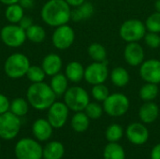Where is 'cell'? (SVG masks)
<instances>
[{"label":"cell","mask_w":160,"mask_h":159,"mask_svg":"<svg viewBox=\"0 0 160 159\" xmlns=\"http://www.w3.org/2000/svg\"><path fill=\"white\" fill-rule=\"evenodd\" d=\"M155 8L156 11L160 12V0H155Z\"/></svg>","instance_id":"cell-43"},{"label":"cell","mask_w":160,"mask_h":159,"mask_svg":"<svg viewBox=\"0 0 160 159\" xmlns=\"http://www.w3.org/2000/svg\"><path fill=\"white\" fill-rule=\"evenodd\" d=\"M22 122L20 117L11 112L0 114V138L5 141H11L16 138L21 130Z\"/></svg>","instance_id":"cell-9"},{"label":"cell","mask_w":160,"mask_h":159,"mask_svg":"<svg viewBox=\"0 0 160 159\" xmlns=\"http://www.w3.org/2000/svg\"><path fill=\"white\" fill-rule=\"evenodd\" d=\"M95 13V7L92 3L85 1L82 5L71 9V20L81 22L90 19Z\"/></svg>","instance_id":"cell-20"},{"label":"cell","mask_w":160,"mask_h":159,"mask_svg":"<svg viewBox=\"0 0 160 159\" xmlns=\"http://www.w3.org/2000/svg\"><path fill=\"white\" fill-rule=\"evenodd\" d=\"M146 32L145 23L139 19H128L119 28V36L127 43L139 42L144 37Z\"/></svg>","instance_id":"cell-5"},{"label":"cell","mask_w":160,"mask_h":159,"mask_svg":"<svg viewBox=\"0 0 160 159\" xmlns=\"http://www.w3.org/2000/svg\"><path fill=\"white\" fill-rule=\"evenodd\" d=\"M90 118L84 112H77L71 118V127L74 131L82 133L88 129Z\"/></svg>","instance_id":"cell-24"},{"label":"cell","mask_w":160,"mask_h":159,"mask_svg":"<svg viewBox=\"0 0 160 159\" xmlns=\"http://www.w3.org/2000/svg\"><path fill=\"white\" fill-rule=\"evenodd\" d=\"M10 101L7 96L0 94V114H3L9 111Z\"/></svg>","instance_id":"cell-37"},{"label":"cell","mask_w":160,"mask_h":159,"mask_svg":"<svg viewBox=\"0 0 160 159\" xmlns=\"http://www.w3.org/2000/svg\"><path fill=\"white\" fill-rule=\"evenodd\" d=\"M26 38L33 43H41L46 38V31L39 24H32L28 29L25 30Z\"/></svg>","instance_id":"cell-28"},{"label":"cell","mask_w":160,"mask_h":159,"mask_svg":"<svg viewBox=\"0 0 160 159\" xmlns=\"http://www.w3.org/2000/svg\"><path fill=\"white\" fill-rule=\"evenodd\" d=\"M104 159H125L124 148L117 142H110L106 145L103 153Z\"/></svg>","instance_id":"cell-30"},{"label":"cell","mask_w":160,"mask_h":159,"mask_svg":"<svg viewBox=\"0 0 160 159\" xmlns=\"http://www.w3.org/2000/svg\"><path fill=\"white\" fill-rule=\"evenodd\" d=\"M110 79L112 84L116 87H125L129 83L130 75L123 67H114L110 73Z\"/></svg>","instance_id":"cell-21"},{"label":"cell","mask_w":160,"mask_h":159,"mask_svg":"<svg viewBox=\"0 0 160 159\" xmlns=\"http://www.w3.org/2000/svg\"><path fill=\"white\" fill-rule=\"evenodd\" d=\"M63 97L64 102L68 109L75 112H83L90 102V97L87 91L78 85L68 87Z\"/></svg>","instance_id":"cell-4"},{"label":"cell","mask_w":160,"mask_h":159,"mask_svg":"<svg viewBox=\"0 0 160 159\" xmlns=\"http://www.w3.org/2000/svg\"><path fill=\"white\" fill-rule=\"evenodd\" d=\"M158 93H159L158 84L146 82L141 87L139 95L142 100H143L144 102H148V101H154L158 97Z\"/></svg>","instance_id":"cell-26"},{"label":"cell","mask_w":160,"mask_h":159,"mask_svg":"<svg viewBox=\"0 0 160 159\" xmlns=\"http://www.w3.org/2000/svg\"><path fill=\"white\" fill-rule=\"evenodd\" d=\"M41 67L43 68L47 76L52 77L61 71L63 67V60L61 56L57 53H48L44 56L42 60Z\"/></svg>","instance_id":"cell-16"},{"label":"cell","mask_w":160,"mask_h":159,"mask_svg":"<svg viewBox=\"0 0 160 159\" xmlns=\"http://www.w3.org/2000/svg\"><path fill=\"white\" fill-rule=\"evenodd\" d=\"M128 97L122 93H113L103 101L104 112L112 117H120L126 114L129 109Z\"/></svg>","instance_id":"cell-6"},{"label":"cell","mask_w":160,"mask_h":159,"mask_svg":"<svg viewBox=\"0 0 160 159\" xmlns=\"http://www.w3.org/2000/svg\"><path fill=\"white\" fill-rule=\"evenodd\" d=\"M67 3L70 6V7H76L80 5H82V3H84L86 0H66Z\"/></svg>","instance_id":"cell-41"},{"label":"cell","mask_w":160,"mask_h":159,"mask_svg":"<svg viewBox=\"0 0 160 159\" xmlns=\"http://www.w3.org/2000/svg\"><path fill=\"white\" fill-rule=\"evenodd\" d=\"M17 159H41L43 157V147L30 138L20 140L14 148Z\"/></svg>","instance_id":"cell-7"},{"label":"cell","mask_w":160,"mask_h":159,"mask_svg":"<svg viewBox=\"0 0 160 159\" xmlns=\"http://www.w3.org/2000/svg\"><path fill=\"white\" fill-rule=\"evenodd\" d=\"M46 73L44 72L41 66H30V67L27 70V73L25 77L32 82H44V79L46 77Z\"/></svg>","instance_id":"cell-32"},{"label":"cell","mask_w":160,"mask_h":159,"mask_svg":"<svg viewBox=\"0 0 160 159\" xmlns=\"http://www.w3.org/2000/svg\"><path fill=\"white\" fill-rule=\"evenodd\" d=\"M65 154V147L59 142H51L43 148L44 159H61Z\"/></svg>","instance_id":"cell-23"},{"label":"cell","mask_w":160,"mask_h":159,"mask_svg":"<svg viewBox=\"0 0 160 159\" xmlns=\"http://www.w3.org/2000/svg\"><path fill=\"white\" fill-rule=\"evenodd\" d=\"M87 52L88 55L94 62H103L107 60V50L102 44L98 42L91 43Z\"/></svg>","instance_id":"cell-29"},{"label":"cell","mask_w":160,"mask_h":159,"mask_svg":"<svg viewBox=\"0 0 160 159\" xmlns=\"http://www.w3.org/2000/svg\"><path fill=\"white\" fill-rule=\"evenodd\" d=\"M30 66L29 58L25 54L15 52L6 59L4 63V71L8 78L17 80L25 77Z\"/></svg>","instance_id":"cell-3"},{"label":"cell","mask_w":160,"mask_h":159,"mask_svg":"<svg viewBox=\"0 0 160 159\" xmlns=\"http://www.w3.org/2000/svg\"><path fill=\"white\" fill-rule=\"evenodd\" d=\"M108 66L109 62L107 60L103 62H93L85 67L84 80L91 85L104 83L110 76Z\"/></svg>","instance_id":"cell-10"},{"label":"cell","mask_w":160,"mask_h":159,"mask_svg":"<svg viewBox=\"0 0 160 159\" xmlns=\"http://www.w3.org/2000/svg\"><path fill=\"white\" fill-rule=\"evenodd\" d=\"M124 135V130L123 127L118 125V124H112L111 126L108 127L106 132H105V137L108 142H119Z\"/></svg>","instance_id":"cell-31"},{"label":"cell","mask_w":160,"mask_h":159,"mask_svg":"<svg viewBox=\"0 0 160 159\" xmlns=\"http://www.w3.org/2000/svg\"><path fill=\"white\" fill-rule=\"evenodd\" d=\"M140 76L145 82L160 83V60L156 58L144 60L140 66Z\"/></svg>","instance_id":"cell-13"},{"label":"cell","mask_w":160,"mask_h":159,"mask_svg":"<svg viewBox=\"0 0 160 159\" xmlns=\"http://www.w3.org/2000/svg\"><path fill=\"white\" fill-rule=\"evenodd\" d=\"M34 22H33V20H32V18H30L29 16H23L22 18V20L19 22V25L22 28V29H24V30H26V29H28L32 24H33Z\"/></svg>","instance_id":"cell-38"},{"label":"cell","mask_w":160,"mask_h":159,"mask_svg":"<svg viewBox=\"0 0 160 159\" xmlns=\"http://www.w3.org/2000/svg\"><path fill=\"white\" fill-rule=\"evenodd\" d=\"M103 106L98 104V102H89V104L86 106L84 112L86 115L93 120H97L100 118L103 114Z\"/></svg>","instance_id":"cell-35"},{"label":"cell","mask_w":160,"mask_h":159,"mask_svg":"<svg viewBox=\"0 0 160 159\" xmlns=\"http://www.w3.org/2000/svg\"><path fill=\"white\" fill-rule=\"evenodd\" d=\"M144 41L146 45L151 49H158L160 47V35L158 33L146 32L144 36Z\"/></svg>","instance_id":"cell-36"},{"label":"cell","mask_w":160,"mask_h":159,"mask_svg":"<svg viewBox=\"0 0 160 159\" xmlns=\"http://www.w3.org/2000/svg\"><path fill=\"white\" fill-rule=\"evenodd\" d=\"M0 148H1V144H0Z\"/></svg>","instance_id":"cell-44"},{"label":"cell","mask_w":160,"mask_h":159,"mask_svg":"<svg viewBox=\"0 0 160 159\" xmlns=\"http://www.w3.org/2000/svg\"><path fill=\"white\" fill-rule=\"evenodd\" d=\"M68 113L69 109L65 102L55 101L48 109L47 120L53 128H61L66 125Z\"/></svg>","instance_id":"cell-12"},{"label":"cell","mask_w":160,"mask_h":159,"mask_svg":"<svg viewBox=\"0 0 160 159\" xmlns=\"http://www.w3.org/2000/svg\"><path fill=\"white\" fill-rule=\"evenodd\" d=\"M74 40H75L74 29L68 23L55 27L52 36V45L57 50L60 51H65L70 48L74 43Z\"/></svg>","instance_id":"cell-11"},{"label":"cell","mask_w":160,"mask_h":159,"mask_svg":"<svg viewBox=\"0 0 160 159\" xmlns=\"http://www.w3.org/2000/svg\"><path fill=\"white\" fill-rule=\"evenodd\" d=\"M124 57L129 66H141L145 60L144 50L139 42H128L124 50Z\"/></svg>","instance_id":"cell-14"},{"label":"cell","mask_w":160,"mask_h":159,"mask_svg":"<svg viewBox=\"0 0 160 159\" xmlns=\"http://www.w3.org/2000/svg\"><path fill=\"white\" fill-rule=\"evenodd\" d=\"M29 103L27 99L22 97H16L12 101H10L9 112L15 114L18 117H22L27 114L29 111Z\"/></svg>","instance_id":"cell-27"},{"label":"cell","mask_w":160,"mask_h":159,"mask_svg":"<svg viewBox=\"0 0 160 159\" xmlns=\"http://www.w3.org/2000/svg\"><path fill=\"white\" fill-rule=\"evenodd\" d=\"M20 0H0V2L6 6H8V5H11V4H16V3H19Z\"/></svg>","instance_id":"cell-42"},{"label":"cell","mask_w":160,"mask_h":159,"mask_svg":"<svg viewBox=\"0 0 160 159\" xmlns=\"http://www.w3.org/2000/svg\"><path fill=\"white\" fill-rule=\"evenodd\" d=\"M53 127L47 119H37L32 126V132L34 137L39 142L48 141L52 135Z\"/></svg>","instance_id":"cell-17"},{"label":"cell","mask_w":160,"mask_h":159,"mask_svg":"<svg viewBox=\"0 0 160 159\" xmlns=\"http://www.w3.org/2000/svg\"><path fill=\"white\" fill-rule=\"evenodd\" d=\"M151 159H160V143L153 148L151 152Z\"/></svg>","instance_id":"cell-40"},{"label":"cell","mask_w":160,"mask_h":159,"mask_svg":"<svg viewBox=\"0 0 160 159\" xmlns=\"http://www.w3.org/2000/svg\"><path fill=\"white\" fill-rule=\"evenodd\" d=\"M68 80L67 76L63 73H57L52 77L50 82V86L56 95V97H62L68 89Z\"/></svg>","instance_id":"cell-22"},{"label":"cell","mask_w":160,"mask_h":159,"mask_svg":"<svg viewBox=\"0 0 160 159\" xmlns=\"http://www.w3.org/2000/svg\"><path fill=\"white\" fill-rule=\"evenodd\" d=\"M128 140L135 145H142L149 139V131L142 123H132L126 130Z\"/></svg>","instance_id":"cell-15"},{"label":"cell","mask_w":160,"mask_h":159,"mask_svg":"<svg viewBox=\"0 0 160 159\" xmlns=\"http://www.w3.org/2000/svg\"><path fill=\"white\" fill-rule=\"evenodd\" d=\"M19 4L22 7L23 9H31L33 8L35 5V1L34 0H20Z\"/></svg>","instance_id":"cell-39"},{"label":"cell","mask_w":160,"mask_h":159,"mask_svg":"<svg viewBox=\"0 0 160 159\" xmlns=\"http://www.w3.org/2000/svg\"><path fill=\"white\" fill-rule=\"evenodd\" d=\"M0 38L2 42L9 48H19L27 39L25 30L18 23L5 25L0 31Z\"/></svg>","instance_id":"cell-8"},{"label":"cell","mask_w":160,"mask_h":159,"mask_svg":"<svg viewBox=\"0 0 160 159\" xmlns=\"http://www.w3.org/2000/svg\"><path fill=\"white\" fill-rule=\"evenodd\" d=\"M56 97L50 84L44 82L31 83L26 91L29 105L38 111L48 110L55 102Z\"/></svg>","instance_id":"cell-2"},{"label":"cell","mask_w":160,"mask_h":159,"mask_svg":"<svg viewBox=\"0 0 160 159\" xmlns=\"http://www.w3.org/2000/svg\"><path fill=\"white\" fill-rule=\"evenodd\" d=\"M145 27L148 32L160 34V12H154L150 14L145 21Z\"/></svg>","instance_id":"cell-34"},{"label":"cell","mask_w":160,"mask_h":159,"mask_svg":"<svg viewBox=\"0 0 160 159\" xmlns=\"http://www.w3.org/2000/svg\"><path fill=\"white\" fill-rule=\"evenodd\" d=\"M159 115V107L154 101L144 102L139 111V116L142 123L151 124L155 122Z\"/></svg>","instance_id":"cell-18"},{"label":"cell","mask_w":160,"mask_h":159,"mask_svg":"<svg viewBox=\"0 0 160 159\" xmlns=\"http://www.w3.org/2000/svg\"><path fill=\"white\" fill-rule=\"evenodd\" d=\"M40 17L47 25L58 27L71 20V7L66 0H48L41 7Z\"/></svg>","instance_id":"cell-1"},{"label":"cell","mask_w":160,"mask_h":159,"mask_svg":"<svg viewBox=\"0 0 160 159\" xmlns=\"http://www.w3.org/2000/svg\"><path fill=\"white\" fill-rule=\"evenodd\" d=\"M23 16L24 9L19 3L7 6L5 10V17L9 23H19Z\"/></svg>","instance_id":"cell-25"},{"label":"cell","mask_w":160,"mask_h":159,"mask_svg":"<svg viewBox=\"0 0 160 159\" xmlns=\"http://www.w3.org/2000/svg\"><path fill=\"white\" fill-rule=\"evenodd\" d=\"M91 95L97 101L103 102L110 96V90L104 83L95 84L92 87Z\"/></svg>","instance_id":"cell-33"},{"label":"cell","mask_w":160,"mask_h":159,"mask_svg":"<svg viewBox=\"0 0 160 159\" xmlns=\"http://www.w3.org/2000/svg\"><path fill=\"white\" fill-rule=\"evenodd\" d=\"M84 71L85 67L82 63L78 61H71L66 67L65 75L69 82L77 83L84 79Z\"/></svg>","instance_id":"cell-19"}]
</instances>
